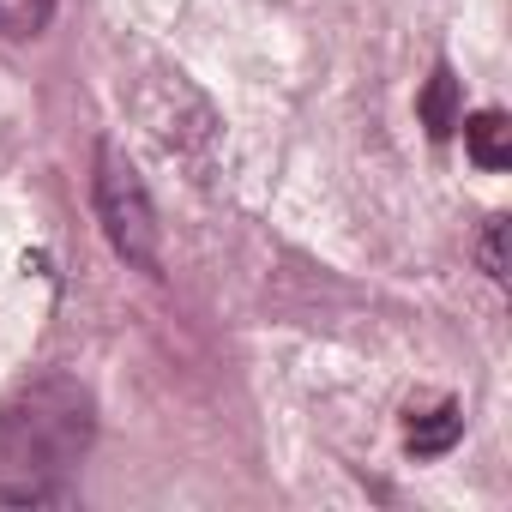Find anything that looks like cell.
<instances>
[{"instance_id": "1", "label": "cell", "mask_w": 512, "mask_h": 512, "mask_svg": "<svg viewBox=\"0 0 512 512\" xmlns=\"http://www.w3.org/2000/svg\"><path fill=\"white\" fill-rule=\"evenodd\" d=\"M97 440V398L73 374H43L0 404V470L61 476Z\"/></svg>"}, {"instance_id": "2", "label": "cell", "mask_w": 512, "mask_h": 512, "mask_svg": "<svg viewBox=\"0 0 512 512\" xmlns=\"http://www.w3.org/2000/svg\"><path fill=\"white\" fill-rule=\"evenodd\" d=\"M91 199H97V223L109 235V247L133 272H163V235H157V205H151V187L145 175L127 163V151L115 139H97V157H91Z\"/></svg>"}, {"instance_id": "8", "label": "cell", "mask_w": 512, "mask_h": 512, "mask_svg": "<svg viewBox=\"0 0 512 512\" xmlns=\"http://www.w3.org/2000/svg\"><path fill=\"white\" fill-rule=\"evenodd\" d=\"M476 260H482V272L494 278V284H506V217L494 211L488 223H482V241H476Z\"/></svg>"}, {"instance_id": "7", "label": "cell", "mask_w": 512, "mask_h": 512, "mask_svg": "<svg viewBox=\"0 0 512 512\" xmlns=\"http://www.w3.org/2000/svg\"><path fill=\"white\" fill-rule=\"evenodd\" d=\"M0 506H67V488L55 476H19L0 482Z\"/></svg>"}, {"instance_id": "5", "label": "cell", "mask_w": 512, "mask_h": 512, "mask_svg": "<svg viewBox=\"0 0 512 512\" xmlns=\"http://www.w3.org/2000/svg\"><path fill=\"white\" fill-rule=\"evenodd\" d=\"M416 109H422V127L434 133V139H452L458 133V79H452V67H434V79L422 85V97H416Z\"/></svg>"}, {"instance_id": "6", "label": "cell", "mask_w": 512, "mask_h": 512, "mask_svg": "<svg viewBox=\"0 0 512 512\" xmlns=\"http://www.w3.org/2000/svg\"><path fill=\"white\" fill-rule=\"evenodd\" d=\"M49 19H55V0H0V37H13V43L43 37Z\"/></svg>"}, {"instance_id": "3", "label": "cell", "mask_w": 512, "mask_h": 512, "mask_svg": "<svg viewBox=\"0 0 512 512\" xmlns=\"http://www.w3.org/2000/svg\"><path fill=\"white\" fill-rule=\"evenodd\" d=\"M458 127H464V151H470L476 169H506V163H512V121H506L500 109H476V115L458 121Z\"/></svg>"}, {"instance_id": "4", "label": "cell", "mask_w": 512, "mask_h": 512, "mask_svg": "<svg viewBox=\"0 0 512 512\" xmlns=\"http://www.w3.org/2000/svg\"><path fill=\"white\" fill-rule=\"evenodd\" d=\"M458 434H464V410H458V404H434V410L410 416L404 446H410L416 458H440V452H452V446H458Z\"/></svg>"}]
</instances>
